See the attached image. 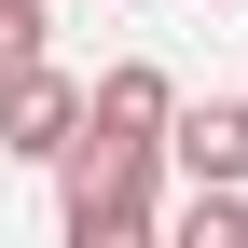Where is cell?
I'll return each mask as SVG.
<instances>
[{
	"instance_id": "277c9868",
	"label": "cell",
	"mask_w": 248,
	"mask_h": 248,
	"mask_svg": "<svg viewBox=\"0 0 248 248\" xmlns=\"http://www.w3.org/2000/svg\"><path fill=\"white\" fill-rule=\"evenodd\" d=\"M166 152L193 179H248V97H207V110H179L166 124Z\"/></svg>"
},
{
	"instance_id": "7a4b0ae2",
	"label": "cell",
	"mask_w": 248,
	"mask_h": 248,
	"mask_svg": "<svg viewBox=\"0 0 248 248\" xmlns=\"http://www.w3.org/2000/svg\"><path fill=\"white\" fill-rule=\"evenodd\" d=\"M69 138H83V83L55 69V55L0 83V152H14V166H69Z\"/></svg>"
},
{
	"instance_id": "3957f363",
	"label": "cell",
	"mask_w": 248,
	"mask_h": 248,
	"mask_svg": "<svg viewBox=\"0 0 248 248\" xmlns=\"http://www.w3.org/2000/svg\"><path fill=\"white\" fill-rule=\"evenodd\" d=\"M166 124H179L166 69H97V97H83V138H124V152H166Z\"/></svg>"
},
{
	"instance_id": "6da1fadb",
	"label": "cell",
	"mask_w": 248,
	"mask_h": 248,
	"mask_svg": "<svg viewBox=\"0 0 248 248\" xmlns=\"http://www.w3.org/2000/svg\"><path fill=\"white\" fill-rule=\"evenodd\" d=\"M152 221H166V152L69 138V193H55V234H69V248H138Z\"/></svg>"
},
{
	"instance_id": "8992f818",
	"label": "cell",
	"mask_w": 248,
	"mask_h": 248,
	"mask_svg": "<svg viewBox=\"0 0 248 248\" xmlns=\"http://www.w3.org/2000/svg\"><path fill=\"white\" fill-rule=\"evenodd\" d=\"M42 42H55V28H42V0H0V83H14V69H42Z\"/></svg>"
},
{
	"instance_id": "5b68a950",
	"label": "cell",
	"mask_w": 248,
	"mask_h": 248,
	"mask_svg": "<svg viewBox=\"0 0 248 248\" xmlns=\"http://www.w3.org/2000/svg\"><path fill=\"white\" fill-rule=\"evenodd\" d=\"M179 234H193V248H248V179H193Z\"/></svg>"
}]
</instances>
